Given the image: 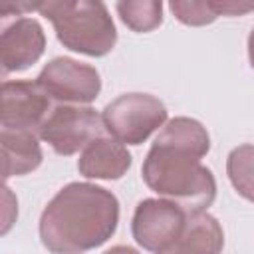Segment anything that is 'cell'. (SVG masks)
Listing matches in <instances>:
<instances>
[{"label":"cell","mask_w":254,"mask_h":254,"mask_svg":"<svg viewBox=\"0 0 254 254\" xmlns=\"http://www.w3.org/2000/svg\"><path fill=\"white\" fill-rule=\"evenodd\" d=\"M38 12L56 30L58 42L77 54L103 58L117 44V28L99 0H48L40 2Z\"/></svg>","instance_id":"3957f363"},{"label":"cell","mask_w":254,"mask_h":254,"mask_svg":"<svg viewBox=\"0 0 254 254\" xmlns=\"http://www.w3.org/2000/svg\"><path fill=\"white\" fill-rule=\"evenodd\" d=\"M226 175L234 190L254 202V145L244 143L234 147L226 157Z\"/></svg>","instance_id":"9a60e30c"},{"label":"cell","mask_w":254,"mask_h":254,"mask_svg":"<svg viewBox=\"0 0 254 254\" xmlns=\"http://www.w3.org/2000/svg\"><path fill=\"white\" fill-rule=\"evenodd\" d=\"M103 254H139L135 248H131V246H123V244H119V246H113V248H109L107 252H103Z\"/></svg>","instance_id":"ac0fdd59"},{"label":"cell","mask_w":254,"mask_h":254,"mask_svg":"<svg viewBox=\"0 0 254 254\" xmlns=\"http://www.w3.org/2000/svg\"><path fill=\"white\" fill-rule=\"evenodd\" d=\"M40 87L60 105H87L101 91L99 71L73 58H54L38 73Z\"/></svg>","instance_id":"8992f818"},{"label":"cell","mask_w":254,"mask_h":254,"mask_svg":"<svg viewBox=\"0 0 254 254\" xmlns=\"http://www.w3.org/2000/svg\"><path fill=\"white\" fill-rule=\"evenodd\" d=\"M189 214L175 202L165 198H143L131 218V234L135 242L149 252H163L187 224Z\"/></svg>","instance_id":"ba28073f"},{"label":"cell","mask_w":254,"mask_h":254,"mask_svg":"<svg viewBox=\"0 0 254 254\" xmlns=\"http://www.w3.org/2000/svg\"><path fill=\"white\" fill-rule=\"evenodd\" d=\"M222 248L224 230L220 222L208 212H198L187 218L179 238L159 254H220Z\"/></svg>","instance_id":"8fae6325"},{"label":"cell","mask_w":254,"mask_h":254,"mask_svg":"<svg viewBox=\"0 0 254 254\" xmlns=\"http://www.w3.org/2000/svg\"><path fill=\"white\" fill-rule=\"evenodd\" d=\"M133 157L123 143L111 135L91 141L77 159V171L85 179L117 181L131 169Z\"/></svg>","instance_id":"30bf717a"},{"label":"cell","mask_w":254,"mask_h":254,"mask_svg":"<svg viewBox=\"0 0 254 254\" xmlns=\"http://www.w3.org/2000/svg\"><path fill=\"white\" fill-rule=\"evenodd\" d=\"M46 50V34L38 20L16 18L2 28L0 34V64L2 71L16 73L34 65Z\"/></svg>","instance_id":"9c48e42d"},{"label":"cell","mask_w":254,"mask_h":254,"mask_svg":"<svg viewBox=\"0 0 254 254\" xmlns=\"http://www.w3.org/2000/svg\"><path fill=\"white\" fill-rule=\"evenodd\" d=\"M101 117L113 139L123 145H141L167 123L169 111L159 97L135 91L107 103Z\"/></svg>","instance_id":"277c9868"},{"label":"cell","mask_w":254,"mask_h":254,"mask_svg":"<svg viewBox=\"0 0 254 254\" xmlns=\"http://www.w3.org/2000/svg\"><path fill=\"white\" fill-rule=\"evenodd\" d=\"M0 127L8 131H30L40 135L52 113V97L34 79H6L2 83Z\"/></svg>","instance_id":"52a82bcc"},{"label":"cell","mask_w":254,"mask_h":254,"mask_svg":"<svg viewBox=\"0 0 254 254\" xmlns=\"http://www.w3.org/2000/svg\"><path fill=\"white\" fill-rule=\"evenodd\" d=\"M155 141L189 149L200 157L210 151V135L206 127L192 117H175L163 125Z\"/></svg>","instance_id":"4fadbf2b"},{"label":"cell","mask_w":254,"mask_h":254,"mask_svg":"<svg viewBox=\"0 0 254 254\" xmlns=\"http://www.w3.org/2000/svg\"><path fill=\"white\" fill-rule=\"evenodd\" d=\"M105 135L103 117L89 105H56L40 129V139L62 157L75 155Z\"/></svg>","instance_id":"5b68a950"},{"label":"cell","mask_w":254,"mask_h":254,"mask_svg":"<svg viewBox=\"0 0 254 254\" xmlns=\"http://www.w3.org/2000/svg\"><path fill=\"white\" fill-rule=\"evenodd\" d=\"M248 62H250V67L254 69V28L248 34Z\"/></svg>","instance_id":"d6986e66"},{"label":"cell","mask_w":254,"mask_h":254,"mask_svg":"<svg viewBox=\"0 0 254 254\" xmlns=\"http://www.w3.org/2000/svg\"><path fill=\"white\" fill-rule=\"evenodd\" d=\"M169 8L185 26H206L218 18L212 0H173Z\"/></svg>","instance_id":"2e32d148"},{"label":"cell","mask_w":254,"mask_h":254,"mask_svg":"<svg viewBox=\"0 0 254 254\" xmlns=\"http://www.w3.org/2000/svg\"><path fill=\"white\" fill-rule=\"evenodd\" d=\"M119 224L117 196L93 183H69L46 204L38 232L52 254H85L105 244Z\"/></svg>","instance_id":"6da1fadb"},{"label":"cell","mask_w":254,"mask_h":254,"mask_svg":"<svg viewBox=\"0 0 254 254\" xmlns=\"http://www.w3.org/2000/svg\"><path fill=\"white\" fill-rule=\"evenodd\" d=\"M121 22L137 32L147 34L163 24V2L161 0H121L115 4Z\"/></svg>","instance_id":"5bb4252c"},{"label":"cell","mask_w":254,"mask_h":254,"mask_svg":"<svg viewBox=\"0 0 254 254\" xmlns=\"http://www.w3.org/2000/svg\"><path fill=\"white\" fill-rule=\"evenodd\" d=\"M200 159L189 149L155 141L143 161L141 177L159 198L175 202L189 216L206 212L216 198V179Z\"/></svg>","instance_id":"7a4b0ae2"},{"label":"cell","mask_w":254,"mask_h":254,"mask_svg":"<svg viewBox=\"0 0 254 254\" xmlns=\"http://www.w3.org/2000/svg\"><path fill=\"white\" fill-rule=\"evenodd\" d=\"M218 16H244L254 12V2H240V0H212Z\"/></svg>","instance_id":"e0dca14e"},{"label":"cell","mask_w":254,"mask_h":254,"mask_svg":"<svg viewBox=\"0 0 254 254\" xmlns=\"http://www.w3.org/2000/svg\"><path fill=\"white\" fill-rule=\"evenodd\" d=\"M4 179L22 177L36 171L42 165L44 153L40 147V135L30 131H0Z\"/></svg>","instance_id":"7c38bea8"}]
</instances>
